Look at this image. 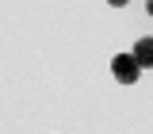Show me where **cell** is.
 <instances>
[{
	"label": "cell",
	"instance_id": "1",
	"mask_svg": "<svg viewBox=\"0 0 153 134\" xmlns=\"http://www.w3.org/2000/svg\"><path fill=\"white\" fill-rule=\"evenodd\" d=\"M111 73H115L119 84H134V80L142 77V65H138L130 54H115V57H111Z\"/></svg>",
	"mask_w": 153,
	"mask_h": 134
},
{
	"label": "cell",
	"instance_id": "2",
	"mask_svg": "<svg viewBox=\"0 0 153 134\" xmlns=\"http://www.w3.org/2000/svg\"><path fill=\"white\" fill-rule=\"evenodd\" d=\"M130 57L142 69H153V38H138V46L130 50Z\"/></svg>",
	"mask_w": 153,
	"mask_h": 134
},
{
	"label": "cell",
	"instance_id": "3",
	"mask_svg": "<svg viewBox=\"0 0 153 134\" xmlns=\"http://www.w3.org/2000/svg\"><path fill=\"white\" fill-rule=\"evenodd\" d=\"M107 4H115V8H123V4H126V0H107Z\"/></svg>",
	"mask_w": 153,
	"mask_h": 134
},
{
	"label": "cell",
	"instance_id": "4",
	"mask_svg": "<svg viewBox=\"0 0 153 134\" xmlns=\"http://www.w3.org/2000/svg\"><path fill=\"white\" fill-rule=\"evenodd\" d=\"M146 12H149V16H153V0H146Z\"/></svg>",
	"mask_w": 153,
	"mask_h": 134
}]
</instances>
